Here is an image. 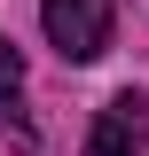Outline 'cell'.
<instances>
[{
    "label": "cell",
    "mask_w": 149,
    "mask_h": 156,
    "mask_svg": "<svg viewBox=\"0 0 149 156\" xmlns=\"http://www.w3.org/2000/svg\"><path fill=\"white\" fill-rule=\"evenodd\" d=\"M39 23L63 47V62H102L110 31H118V8L110 0H39Z\"/></svg>",
    "instance_id": "6da1fadb"
},
{
    "label": "cell",
    "mask_w": 149,
    "mask_h": 156,
    "mask_svg": "<svg viewBox=\"0 0 149 156\" xmlns=\"http://www.w3.org/2000/svg\"><path fill=\"white\" fill-rule=\"evenodd\" d=\"M141 133H149L141 101H133V94H118L110 109L94 117V140H86V156H141Z\"/></svg>",
    "instance_id": "7a4b0ae2"
},
{
    "label": "cell",
    "mask_w": 149,
    "mask_h": 156,
    "mask_svg": "<svg viewBox=\"0 0 149 156\" xmlns=\"http://www.w3.org/2000/svg\"><path fill=\"white\" fill-rule=\"evenodd\" d=\"M16 86H24V55H16V39H0V109L16 101Z\"/></svg>",
    "instance_id": "3957f363"
}]
</instances>
